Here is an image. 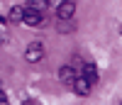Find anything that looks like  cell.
<instances>
[{
	"instance_id": "ba28073f",
	"label": "cell",
	"mask_w": 122,
	"mask_h": 105,
	"mask_svg": "<svg viewBox=\"0 0 122 105\" xmlns=\"http://www.w3.org/2000/svg\"><path fill=\"white\" fill-rule=\"evenodd\" d=\"M27 7H34V10H46V7H49V0H27Z\"/></svg>"
},
{
	"instance_id": "52a82bcc",
	"label": "cell",
	"mask_w": 122,
	"mask_h": 105,
	"mask_svg": "<svg viewBox=\"0 0 122 105\" xmlns=\"http://www.w3.org/2000/svg\"><path fill=\"white\" fill-rule=\"evenodd\" d=\"M22 17H25V7L22 5L10 7V22H22Z\"/></svg>"
},
{
	"instance_id": "7a4b0ae2",
	"label": "cell",
	"mask_w": 122,
	"mask_h": 105,
	"mask_svg": "<svg viewBox=\"0 0 122 105\" xmlns=\"http://www.w3.org/2000/svg\"><path fill=\"white\" fill-rule=\"evenodd\" d=\"M25 59L29 61V64L42 61V59H44V44H42V42H32V44L25 49Z\"/></svg>"
},
{
	"instance_id": "3957f363",
	"label": "cell",
	"mask_w": 122,
	"mask_h": 105,
	"mask_svg": "<svg viewBox=\"0 0 122 105\" xmlns=\"http://www.w3.org/2000/svg\"><path fill=\"white\" fill-rule=\"evenodd\" d=\"M42 10H34V7H25V17H22V22L29 25V27H39L42 25Z\"/></svg>"
},
{
	"instance_id": "8fae6325",
	"label": "cell",
	"mask_w": 122,
	"mask_h": 105,
	"mask_svg": "<svg viewBox=\"0 0 122 105\" xmlns=\"http://www.w3.org/2000/svg\"><path fill=\"white\" fill-rule=\"evenodd\" d=\"M25 105H34V103H32V100H27V103H25Z\"/></svg>"
},
{
	"instance_id": "8992f818",
	"label": "cell",
	"mask_w": 122,
	"mask_h": 105,
	"mask_svg": "<svg viewBox=\"0 0 122 105\" xmlns=\"http://www.w3.org/2000/svg\"><path fill=\"white\" fill-rule=\"evenodd\" d=\"M78 73H81V76H86L90 83H95V81H98V71H95L93 64H86L83 68H78Z\"/></svg>"
},
{
	"instance_id": "277c9868",
	"label": "cell",
	"mask_w": 122,
	"mask_h": 105,
	"mask_svg": "<svg viewBox=\"0 0 122 105\" xmlns=\"http://www.w3.org/2000/svg\"><path fill=\"white\" fill-rule=\"evenodd\" d=\"M71 88H73V93H78V95H88V93H90V88H93V83H90L86 76H81V73H78V76H76V81L71 83Z\"/></svg>"
},
{
	"instance_id": "9c48e42d",
	"label": "cell",
	"mask_w": 122,
	"mask_h": 105,
	"mask_svg": "<svg viewBox=\"0 0 122 105\" xmlns=\"http://www.w3.org/2000/svg\"><path fill=\"white\" fill-rule=\"evenodd\" d=\"M0 105H10V103H7V95H5L3 90H0Z\"/></svg>"
},
{
	"instance_id": "5b68a950",
	"label": "cell",
	"mask_w": 122,
	"mask_h": 105,
	"mask_svg": "<svg viewBox=\"0 0 122 105\" xmlns=\"http://www.w3.org/2000/svg\"><path fill=\"white\" fill-rule=\"evenodd\" d=\"M76 76H78V68L76 66H61V71H59V78L64 83H68V86L76 81Z\"/></svg>"
},
{
	"instance_id": "30bf717a",
	"label": "cell",
	"mask_w": 122,
	"mask_h": 105,
	"mask_svg": "<svg viewBox=\"0 0 122 105\" xmlns=\"http://www.w3.org/2000/svg\"><path fill=\"white\" fill-rule=\"evenodd\" d=\"M59 3H64V0H49V5H54V7H56Z\"/></svg>"
},
{
	"instance_id": "6da1fadb",
	"label": "cell",
	"mask_w": 122,
	"mask_h": 105,
	"mask_svg": "<svg viewBox=\"0 0 122 105\" xmlns=\"http://www.w3.org/2000/svg\"><path fill=\"white\" fill-rule=\"evenodd\" d=\"M76 15V3H71V0H64V3L56 5V20L61 22H71Z\"/></svg>"
}]
</instances>
